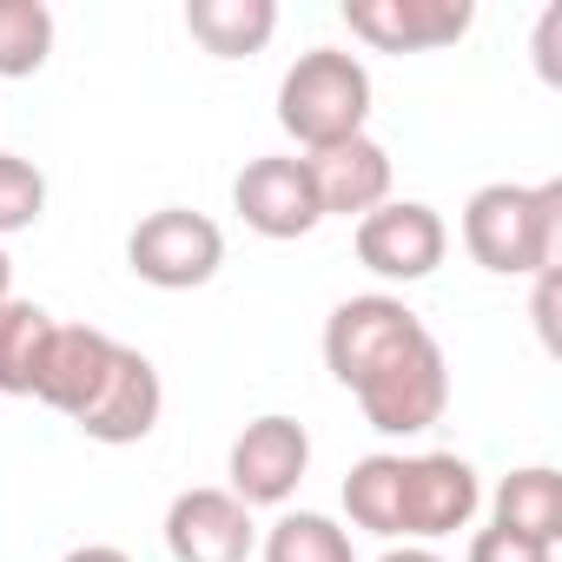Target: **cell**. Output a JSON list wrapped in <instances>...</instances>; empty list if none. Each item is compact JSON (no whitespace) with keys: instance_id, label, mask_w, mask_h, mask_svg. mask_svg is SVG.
Segmentation results:
<instances>
[{"instance_id":"603a6c76","label":"cell","mask_w":562,"mask_h":562,"mask_svg":"<svg viewBox=\"0 0 562 562\" xmlns=\"http://www.w3.org/2000/svg\"><path fill=\"white\" fill-rule=\"evenodd\" d=\"M60 562H133L126 549H113V542H80V549H67Z\"/></svg>"},{"instance_id":"7a4b0ae2","label":"cell","mask_w":562,"mask_h":562,"mask_svg":"<svg viewBox=\"0 0 562 562\" xmlns=\"http://www.w3.org/2000/svg\"><path fill=\"white\" fill-rule=\"evenodd\" d=\"M463 251L490 271V278H536L555 271L562 251V179L542 186H476L463 205Z\"/></svg>"},{"instance_id":"7402d4cb","label":"cell","mask_w":562,"mask_h":562,"mask_svg":"<svg viewBox=\"0 0 562 562\" xmlns=\"http://www.w3.org/2000/svg\"><path fill=\"white\" fill-rule=\"evenodd\" d=\"M555 47H562V8H549L542 21H536V74L555 87L562 80V67H555Z\"/></svg>"},{"instance_id":"8992f818","label":"cell","mask_w":562,"mask_h":562,"mask_svg":"<svg viewBox=\"0 0 562 562\" xmlns=\"http://www.w3.org/2000/svg\"><path fill=\"white\" fill-rule=\"evenodd\" d=\"M312 476V430L285 411H265L232 437L225 457V490L245 509H285L299 496V483Z\"/></svg>"},{"instance_id":"d4e9b609","label":"cell","mask_w":562,"mask_h":562,"mask_svg":"<svg viewBox=\"0 0 562 562\" xmlns=\"http://www.w3.org/2000/svg\"><path fill=\"white\" fill-rule=\"evenodd\" d=\"M14 299V258H8V245H0V305Z\"/></svg>"},{"instance_id":"d6986e66","label":"cell","mask_w":562,"mask_h":562,"mask_svg":"<svg viewBox=\"0 0 562 562\" xmlns=\"http://www.w3.org/2000/svg\"><path fill=\"white\" fill-rule=\"evenodd\" d=\"M54 60V8L47 0H0V80H34Z\"/></svg>"},{"instance_id":"4fadbf2b","label":"cell","mask_w":562,"mask_h":562,"mask_svg":"<svg viewBox=\"0 0 562 562\" xmlns=\"http://www.w3.org/2000/svg\"><path fill=\"white\" fill-rule=\"evenodd\" d=\"M305 166H312V186H318L325 218H364V212H378L391 199V153L371 133L338 139L325 153H305Z\"/></svg>"},{"instance_id":"3957f363","label":"cell","mask_w":562,"mask_h":562,"mask_svg":"<svg viewBox=\"0 0 562 562\" xmlns=\"http://www.w3.org/2000/svg\"><path fill=\"white\" fill-rule=\"evenodd\" d=\"M278 126L299 153H325L371 126V67L345 47H305L278 80Z\"/></svg>"},{"instance_id":"8fae6325","label":"cell","mask_w":562,"mask_h":562,"mask_svg":"<svg viewBox=\"0 0 562 562\" xmlns=\"http://www.w3.org/2000/svg\"><path fill=\"white\" fill-rule=\"evenodd\" d=\"M345 27L378 54H437L476 27V8L470 0H345Z\"/></svg>"},{"instance_id":"ffe728a7","label":"cell","mask_w":562,"mask_h":562,"mask_svg":"<svg viewBox=\"0 0 562 562\" xmlns=\"http://www.w3.org/2000/svg\"><path fill=\"white\" fill-rule=\"evenodd\" d=\"M47 212V172L21 153H0V238L34 232Z\"/></svg>"},{"instance_id":"ba28073f","label":"cell","mask_w":562,"mask_h":562,"mask_svg":"<svg viewBox=\"0 0 562 562\" xmlns=\"http://www.w3.org/2000/svg\"><path fill=\"white\" fill-rule=\"evenodd\" d=\"M232 212L245 218V232L258 238H305L325 225V205H318V186H312V166L305 153H258L238 166L232 179Z\"/></svg>"},{"instance_id":"7c38bea8","label":"cell","mask_w":562,"mask_h":562,"mask_svg":"<svg viewBox=\"0 0 562 562\" xmlns=\"http://www.w3.org/2000/svg\"><path fill=\"white\" fill-rule=\"evenodd\" d=\"M251 549H258V522L232 490L199 483V490L172 496V509H166V555L172 562H251Z\"/></svg>"},{"instance_id":"e0dca14e","label":"cell","mask_w":562,"mask_h":562,"mask_svg":"<svg viewBox=\"0 0 562 562\" xmlns=\"http://www.w3.org/2000/svg\"><path fill=\"white\" fill-rule=\"evenodd\" d=\"M54 331H60V318L47 305H34V299L0 305V397H34L41 391Z\"/></svg>"},{"instance_id":"52a82bcc","label":"cell","mask_w":562,"mask_h":562,"mask_svg":"<svg viewBox=\"0 0 562 562\" xmlns=\"http://www.w3.org/2000/svg\"><path fill=\"white\" fill-rule=\"evenodd\" d=\"M351 245H358V265L384 278V285H424L450 251V225L424 199H384L378 212L358 218Z\"/></svg>"},{"instance_id":"6da1fadb","label":"cell","mask_w":562,"mask_h":562,"mask_svg":"<svg viewBox=\"0 0 562 562\" xmlns=\"http://www.w3.org/2000/svg\"><path fill=\"white\" fill-rule=\"evenodd\" d=\"M483 509V476L470 457L457 450H371L351 463L345 476V516L351 529L378 536V542H443L457 529H470Z\"/></svg>"},{"instance_id":"44dd1931","label":"cell","mask_w":562,"mask_h":562,"mask_svg":"<svg viewBox=\"0 0 562 562\" xmlns=\"http://www.w3.org/2000/svg\"><path fill=\"white\" fill-rule=\"evenodd\" d=\"M463 562H555V549H542V542H529V536H509V529H476L470 536V549H463Z\"/></svg>"},{"instance_id":"277c9868","label":"cell","mask_w":562,"mask_h":562,"mask_svg":"<svg viewBox=\"0 0 562 562\" xmlns=\"http://www.w3.org/2000/svg\"><path fill=\"white\" fill-rule=\"evenodd\" d=\"M351 397H358V411H364V424L378 437H424L430 424H443V411H450V364H443V345L430 338V325L411 345H397L371 378H358Z\"/></svg>"},{"instance_id":"2e32d148","label":"cell","mask_w":562,"mask_h":562,"mask_svg":"<svg viewBox=\"0 0 562 562\" xmlns=\"http://www.w3.org/2000/svg\"><path fill=\"white\" fill-rule=\"evenodd\" d=\"M490 522L509 529V536H529V542L555 549L562 542V470H549V463L509 470L496 483V496H490Z\"/></svg>"},{"instance_id":"9a60e30c","label":"cell","mask_w":562,"mask_h":562,"mask_svg":"<svg viewBox=\"0 0 562 562\" xmlns=\"http://www.w3.org/2000/svg\"><path fill=\"white\" fill-rule=\"evenodd\" d=\"M186 34L212 60H251L278 34V0H186Z\"/></svg>"},{"instance_id":"5bb4252c","label":"cell","mask_w":562,"mask_h":562,"mask_svg":"<svg viewBox=\"0 0 562 562\" xmlns=\"http://www.w3.org/2000/svg\"><path fill=\"white\" fill-rule=\"evenodd\" d=\"M113 351H120V338H106L100 325H60V331H54V345H47V371H41L34 404L60 411V417L74 424V417L93 404V391H100V378H106Z\"/></svg>"},{"instance_id":"30bf717a","label":"cell","mask_w":562,"mask_h":562,"mask_svg":"<svg viewBox=\"0 0 562 562\" xmlns=\"http://www.w3.org/2000/svg\"><path fill=\"white\" fill-rule=\"evenodd\" d=\"M159 411H166V384H159V364L139 351V345H120L93 404L74 417L80 437L106 443V450H126V443H146L159 430Z\"/></svg>"},{"instance_id":"ac0fdd59","label":"cell","mask_w":562,"mask_h":562,"mask_svg":"<svg viewBox=\"0 0 562 562\" xmlns=\"http://www.w3.org/2000/svg\"><path fill=\"white\" fill-rule=\"evenodd\" d=\"M258 555L265 562H358L351 529L325 509H285L258 536Z\"/></svg>"},{"instance_id":"5b68a950","label":"cell","mask_w":562,"mask_h":562,"mask_svg":"<svg viewBox=\"0 0 562 562\" xmlns=\"http://www.w3.org/2000/svg\"><path fill=\"white\" fill-rule=\"evenodd\" d=\"M225 265V232L218 218L192 205H159L126 232V271L153 292H199Z\"/></svg>"},{"instance_id":"cb8c5ba5","label":"cell","mask_w":562,"mask_h":562,"mask_svg":"<svg viewBox=\"0 0 562 562\" xmlns=\"http://www.w3.org/2000/svg\"><path fill=\"white\" fill-rule=\"evenodd\" d=\"M378 562H443V555H437V549H424V542H391Z\"/></svg>"},{"instance_id":"9c48e42d","label":"cell","mask_w":562,"mask_h":562,"mask_svg":"<svg viewBox=\"0 0 562 562\" xmlns=\"http://www.w3.org/2000/svg\"><path fill=\"white\" fill-rule=\"evenodd\" d=\"M424 331V318L404 305V299H391V292H358V299H345L331 318H325V371L351 391L358 378H371L397 345H411Z\"/></svg>"}]
</instances>
